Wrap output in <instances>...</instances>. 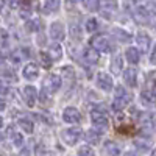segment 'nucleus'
<instances>
[{
    "instance_id": "8",
    "label": "nucleus",
    "mask_w": 156,
    "mask_h": 156,
    "mask_svg": "<svg viewBox=\"0 0 156 156\" xmlns=\"http://www.w3.org/2000/svg\"><path fill=\"white\" fill-rule=\"evenodd\" d=\"M36 98H37V92L33 86H25L23 87V100L27 103L28 108H33L36 105Z\"/></svg>"
},
{
    "instance_id": "40",
    "label": "nucleus",
    "mask_w": 156,
    "mask_h": 156,
    "mask_svg": "<svg viewBox=\"0 0 156 156\" xmlns=\"http://www.w3.org/2000/svg\"><path fill=\"white\" fill-rule=\"evenodd\" d=\"M2 109H5V103H0V111Z\"/></svg>"
},
{
    "instance_id": "25",
    "label": "nucleus",
    "mask_w": 156,
    "mask_h": 156,
    "mask_svg": "<svg viewBox=\"0 0 156 156\" xmlns=\"http://www.w3.org/2000/svg\"><path fill=\"white\" fill-rule=\"evenodd\" d=\"M83 3H84L87 11H92V12L98 11V8H100V2H98V0H83Z\"/></svg>"
},
{
    "instance_id": "37",
    "label": "nucleus",
    "mask_w": 156,
    "mask_h": 156,
    "mask_svg": "<svg viewBox=\"0 0 156 156\" xmlns=\"http://www.w3.org/2000/svg\"><path fill=\"white\" fill-rule=\"evenodd\" d=\"M136 145H137V148H140V150H147V148H148V144H147V142H142V140H140V142L137 140Z\"/></svg>"
},
{
    "instance_id": "3",
    "label": "nucleus",
    "mask_w": 156,
    "mask_h": 156,
    "mask_svg": "<svg viewBox=\"0 0 156 156\" xmlns=\"http://www.w3.org/2000/svg\"><path fill=\"white\" fill-rule=\"evenodd\" d=\"M83 131L80 128H67V129H64V131L61 133V137L64 140V144H67V145H75L78 140L81 139V134Z\"/></svg>"
},
{
    "instance_id": "24",
    "label": "nucleus",
    "mask_w": 156,
    "mask_h": 156,
    "mask_svg": "<svg viewBox=\"0 0 156 156\" xmlns=\"http://www.w3.org/2000/svg\"><path fill=\"white\" fill-rule=\"evenodd\" d=\"M105 151L108 154H120V150H119V147H117V144H114V142H111V140L105 142Z\"/></svg>"
},
{
    "instance_id": "7",
    "label": "nucleus",
    "mask_w": 156,
    "mask_h": 156,
    "mask_svg": "<svg viewBox=\"0 0 156 156\" xmlns=\"http://www.w3.org/2000/svg\"><path fill=\"white\" fill-rule=\"evenodd\" d=\"M133 17L137 23H142V25H148V19H150V11L145 8V6H137L134 11H133Z\"/></svg>"
},
{
    "instance_id": "41",
    "label": "nucleus",
    "mask_w": 156,
    "mask_h": 156,
    "mask_svg": "<svg viewBox=\"0 0 156 156\" xmlns=\"http://www.w3.org/2000/svg\"><path fill=\"white\" fill-rule=\"evenodd\" d=\"M69 2H72V3H76V2H80V0H69Z\"/></svg>"
},
{
    "instance_id": "23",
    "label": "nucleus",
    "mask_w": 156,
    "mask_h": 156,
    "mask_svg": "<svg viewBox=\"0 0 156 156\" xmlns=\"http://www.w3.org/2000/svg\"><path fill=\"white\" fill-rule=\"evenodd\" d=\"M122 67H123V59H122V56H115V58L112 59V62H111V70H112V73H114V75L120 73Z\"/></svg>"
},
{
    "instance_id": "42",
    "label": "nucleus",
    "mask_w": 156,
    "mask_h": 156,
    "mask_svg": "<svg viewBox=\"0 0 156 156\" xmlns=\"http://www.w3.org/2000/svg\"><path fill=\"white\" fill-rule=\"evenodd\" d=\"M2 125H3V120H2V117H0V128H2Z\"/></svg>"
},
{
    "instance_id": "18",
    "label": "nucleus",
    "mask_w": 156,
    "mask_h": 156,
    "mask_svg": "<svg viewBox=\"0 0 156 156\" xmlns=\"http://www.w3.org/2000/svg\"><path fill=\"white\" fill-rule=\"evenodd\" d=\"M125 58H126V61L128 62H131V64H137L139 62V50L137 48H134V47H129V48H126V51H125Z\"/></svg>"
},
{
    "instance_id": "29",
    "label": "nucleus",
    "mask_w": 156,
    "mask_h": 156,
    "mask_svg": "<svg viewBox=\"0 0 156 156\" xmlns=\"http://www.w3.org/2000/svg\"><path fill=\"white\" fill-rule=\"evenodd\" d=\"M0 76H3V78H9V80H16V75L12 73L9 69H0Z\"/></svg>"
},
{
    "instance_id": "34",
    "label": "nucleus",
    "mask_w": 156,
    "mask_h": 156,
    "mask_svg": "<svg viewBox=\"0 0 156 156\" xmlns=\"http://www.w3.org/2000/svg\"><path fill=\"white\" fill-rule=\"evenodd\" d=\"M6 2H8V6H9L11 9L19 8V0H6Z\"/></svg>"
},
{
    "instance_id": "1",
    "label": "nucleus",
    "mask_w": 156,
    "mask_h": 156,
    "mask_svg": "<svg viewBox=\"0 0 156 156\" xmlns=\"http://www.w3.org/2000/svg\"><path fill=\"white\" fill-rule=\"evenodd\" d=\"M42 87L47 94H55L56 90L61 87V78L55 73H48L45 78H44V83H42Z\"/></svg>"
},
{
    "instance_id": "10",
    "label": "nucleus",
    "mask_w": 156,
    "mask_h": 156,
    "mask_svg": "<svg viewBox=\"0 0 156 156\" xmlns=\"http://www.w3.org/2000/svg\"><path fill=\"white\" fill-rule=\"evenodd\" d=\"M22 75H23V78H25V80L33 81V80H36V78H37V75H39V69H37V66H36L34 62H28L27 66L23 67V70H22Z\"/></svg>"
},
{
    "instance_id": "33",
    "label": "nucleus",
    "mask_w": 156,
    "mask_h": 156,
    "mask_svg": "<svg viewBox=\"0 0 156 156\" xmlns=\"http://www.w3.org/2000/svg\"><path fill=\"white\" fill-rule=\"evenodd\" d=\"M61 70H62V73L66 75V76H73V69L69 67V66H67V67H62Z\"/></svg>"
},
{
    "instance_id": "13",
    "label": "nucleus",
    "mask_w": 156,
    "mask_h": 156,
    "mask_svg": "<svg viewBox=\"0 0 156 156\" xmlns=\"http://www.w3.org/2000/svg\"><path fill=\"white\" fill-rule=\"evenodd\" d=\"M136 42H137V45H139V48H140L142 51H148L150 44H151V39H150V36H148L147 33L140 31V33H137V36H136Z\"/></svg>"
},
{
    "instance_id": "9",
    "label": "nucleus",
    "mask_w": 156,
    "mask_h": 156,
    "mask_svg": "<svg viewBox=\"0 0 156 156\" xmlns=\"http://www.w3.org/2000/svg\"><path fill=\"white\" fill-rule=\"evenodd\" d=\"M64 25L61 22H53L50 25V37L55 41H62L64 39Z\"/></svg>"
},
{
    "instance_id": "32",
    "label": "nucleus",
    "mask_w": 156,
    "mask_h": 156,
    "mask_svg": "<svg viewBox=\"0 0 156 156\" xmlns=\"http://www.w3.org/2000/svg\"><path fill=\"white\" fill-rule=\"evenodd\" d=\"M72 36L73 37H80L81 36V30H80L78 25H72Z\"/></svg>"
},
{
    "instance_id": "26",
    "label": "nucleus",
    "mask_w": 156,
    "mask_h": 156,
    "mask_svg": "<svg viewBox=\"0 0 156 156\" xmlns=\"http://www.w3.org/2000/svg\"><path fill=\"white\" fill-rule=\"evenodd\" d=\"M39 61H41V64H42L44 67H50L53 59L50 58V55L47 53V51H41V53H39Z\"/></svg>"
},
{
    "instance_id": "14",
    "label": "nucleus",
    "mask_w": 156,
    "mask_h": 156,
    "mask_svg": "<svg viewBox=\"0 0 156 156\" xmlns=\"http://www.w3.org/2000/svg\"><path fill=\"white\" fill-rule=\"evenodd\" d=\"M140 103L144 106H156V94L153 90H144L140 94Z\"/></svg>"
},
{
    "instance_id": "20",
    "label": "nucleus",
    "mask_w": 156,
    "mask_h": 156,
    "mask_svg": "<svg viewBox=\"0 0 156 156\" xmlns=\"http://www.w3.org/2000/svg\"><path fill=\"white\" fill-rule=\"evenodd\" d=\"M86 140L89 142V145H97L100 142V133L97 129H89L86 133Z\"/></svg>"
},
{
    "instance_id": "35",
    "label": "nucleus",
    "mask_w": 156,
    "mask_h": 156,
    "mask_svg": "<svg viewBox=\"0 0 156 156\" xmlns=\"http://www.w3.org/2000/svg\"><path fill=\"white\" fill-rule=\"evenodd\" d=\"M6 94H8V86L0 81V95H6Z\"/></svg>"
},
{
    "instance_id": "2",
    "label": "nucleus",
    "mask_w": 156,
    "mask_h": 156,
    "mask_svg": "<svg viewBox=\"0 0 156 156\" xmlns=\"http://www.w3.org/2000/svg\"><path fill=\"white\" fill-rule=\"evenodd\" d=\"M129 101V94H126V90L119 86L115 89V95H114V101H112V108L115 111H120L126 106V103Z\"/></svg>"
},
{
    "instance_id": "27",
    "label": "nucleus",
    "mask_w": 156,
    "mask_h": 156,
    "mask_svg": "<svg viewBox=\"0 0 156 156\" xmlns=\"http://www.w3.org/2000/svg\"><path fill=\"white\" fill-rule=\"evenodd\" d=\"M86 30H87L89 33H94V31L97 30V20H95V19H87V22H86Z\"/></svg>"
},
{
    "instance_id": "16",
    "label": "nucleus",
    "mask_w": 156,
    "mask_h": 156,
    "mask_svg": "<svg viewBox=\"0 0 156 156\" xmlns=\"http://www.w3.org/2000/svg\"><path fill=\"white\" fill-rule=\"evenodd\" d=\"M112 36L115 37V39H119V41L120 42H131V34H129V33H126L125 30H120V28H114L112 30Z\"/></svg>"
},
{
    "instance_id": "6",
    "label": "nucleus",
    "mask_w": 156,
    "mask_h": 156,
    "mask_svg": "<svg viewBox=\"0 0 156 156\" xmlns=\"http://www.w3.org/2000/svg\"><path fill=\"white\" fill-rule=\"evenodd\" d=\"M62 120L67 122V123H78L81 120V114H80V111H78L76 108L69 106L62 112Z\"/></svg>"
},
{
    "instance_id": "15",
    "label": "nucleus",
    "mask_w": 156,
    "mask_h": 156,
    "mask_svg": "<svg viewBox=\"0 0 156 156\" xmlns=\"http://www.w3.org/2000/svg\"><path fill=\"white\" fill-rule=\"evenodd\" d=\"M83 56H84V59L89 64H97L98 62V58H100L98 50H95L94 47H86L84 51H83Z\"/></svg>"
},
{
    "instance_id": "38",
    "label": "nucleus",
    "mask_w": 156,
    "mask_h": 156,
    "mask_svg": "<svg viewBox=\"0 0 156 156\" xmlns=\"http://www.w3.org/2000/svg\"><path fill=\"white\" fill-rule=\"evenodd\" d=\"M150 119H151V125L156 128V114H153V115H150Z\"/></svg>"
},
{
    "instance_id": "28",
    "label": "nucleus",
    "mask_w": 156,
    "mask_h": 156,
    "mask_svg": "<svg viewBox=\"0 0 156 156\" xmlns=\"http://www.w3.org/2000/svg\"><path fill=\"white\" fill-rule=\"evenodd\" d=\"M6 44H8V33H6V30L0 28V45L6 47Z\"/></svg>"
},
{
    "instance_id": "5",
    "label": "nucleus",
    "mask_w": 156,
    "mask_h": 156,
    "mask_svg": "<svg viewBox=\"0 0 156 156\" xmlns=\"http://www.w3.org/2000/svg\"><path fill=\"white\" fill-rule=\"evenodd\" d=\"M90 120H92L95 128L105 129L108 126V117L103 114L101 111H98V109H94L92 112H90Z\"/></svg>"
},
{
    "instance_id": "39",
    "label": "nucleus",
    "mask_w": 156,
    "mask_h": 156,
    "mask_svg": "<svg viewBox=\"0 0 156 156\" xmlns=\"http://www.w3.org/2000/svg\"><path fill=\"white\" fill-rule=\"evenodd\" d=\"M150 2H151V6L156 8V0H150Z\"/></svg>"
},
{
    "instance_id": "11",
    "label": "nucleus",
    "mask_w": 156,
    "mask_h": 156,
    "mask_svg": "<svg viewBox=\"0 0 156 156\" xmlns=\"http://www.w3.org/2000/svg\"><path fill=\"white\" fill-rule=\"evenodd\" d=\"M97 84L103 90H111L112 89V78L108 73H105V72H100L97 75Z\"/></svg>"
},
{
    "instance_id": "12",
    "label": "nucleus",
    "mask_w": 156,
    "mask_h": 156,
    "mask_svg": "<svg viewBox=\"0 0 156 156\" xmlns=\"http://www.w3.org/2000/svg\"><path fill=\"white\" fill-rule=\"evenodd\" d=\"M123 81L129 86V87H134L137 84V72L134 67H128L123 72Z\"/></svg>"
},
{
    "instance_id": "30",
    "label": "nucleus",
    "mask_w": 156,
    "mask_h": 156,
    "mask_svg": "<svg viewBox=\"0 0 156 156\" xmlns=\"http://www.w3.org/2000/svg\"><path fill=\"white\" fill-rule=\"evenodd\" d=\"M103 6L108 8V9H115L117 2H115V0H103Z\"/></svg>"
},
{
    "instance_id": "4",
    "label": "nucleus",
    "mask_w": 156,
    "mask_h": 156,
    "mask_svg": "<svg viewBox=\"0 0 156 156\" xmlns=\"http://www.w3.org/2000/svg\"><path fill=\"white\" fill-rule=\"evenodd\" d=\"M90 45L98 51H103V53H108V51L112 50V44L109 42L106 36H94L90 39Z\"/></svg>"
},
{
    "instance_id": "19",
    "label": "nucleus",
    "mask_w": 156,
    "mask_h": 156,
    "mask_svg": "<svg viewBox=\"0 0 156 156\" xmlns=\"http://www.w3.org/2000/svg\"><path fill=\"white\" fill-rule=\"evenodd\" d=\"M8 136H9L11 142H12V144H14L16 147H20V145L23 144V137H22V134L17 133V131H14L12 128H8Z\"/></svg>"
},
{
    "instance_id": "36",
    "label": "nucleus",
    "mask_w": 156,
    "mask_h": 156,
    "mask_svg": "<svg viewBox=\"0 0 156 156\" xmlns=\"http://www.w3.org/2000/svg\"><path fill=\"white\" fill-rule=\"evenodd\" d=\"M150 62L156 66V44H154V47H153V50H151V55H150Z\"/></svg>"
},
{
    "instance_id": "31",
    "label": "nucleus",
    "mask_w": 156,
    "mask_h": 156,
    "mask_svg": "<svg viewBox=\"0 0 156 156\" xmlns=\"http://www.w3.org/2000/svg\"><path fill=\"white\" fill-rule=\"evenodd\" d=\"M78 153L80 154H94V150L90 148L89 145H83L80 150H78Z\"/></svg>"
},
{
    "instance_id": "43",
    "label": "nucleus",
    "mask_w": 156,
    "mask_h": 156,
    "mask_svg": "<svg viewBox=\"0 0 156 156\" xmlns=\"http://www.w3.org/2000/svg\"><path fill=\"white\" fill-rule=\"evenodd\" d=\"M0 8H2V0H0Z\"/></svg>"
},
{
    "instance_id": "22",
    "label": "nucleus",
    "mask_w": 156,
    "mask_h": 156,
    "mask_svg": "<svg viewBox=\"0 0 156 156\" xmlns=\"http://www.w3.org/2000/svg\"><path fill=\"white\" fill-rule=\"evenodd\" d=\"M48 55H50V58L53 61H58L62 56V50H61V47L58 44H51L50 48H48Z\"/></svg>"
},
{
    "instance_id": "44",
    "label": "nucleus",
    "mask_w": 156,
    "mask_h": 156,
    "mask_svg": "<svg viewBox=\"0 0 156 156\" xmlns=\"http://www.w3.org/2000/svg\"><path fill=\"white\" fill-rule=\"evenodd\" d=\"M154 154H156V151H154Z\"/></svg>"
},
{
    "instance_id": "17",
    "label": "nucleus",
    "mask_w": 156,
    "mask_h": 156,
    "mask_svg": "<svg viewBox=\"0 0 156 156\" xmlns=\"http://www.w3.org/2000/svg\"><path fill=\"white\" fill-rule=\"evenodd\" d=\"M59 8V2L58 0H44L42 3V11L45 14H50V12H55Z\"/></svg>"
},
{
    "instance_id": "21",
    "label": "nucleus",
    "mask_w": 156,
    "mask_h": 156,
    "mask_svg": "<svg viewBox=\"0 0 156 156\" xmlns=\"http://www.w3.org/2000/svg\"><path fill=\"white\" fill-rule=\"evenodd\" d=\"M17 123H19V126H20L27 134H31V133H33V122H31L30 119H27V117H20Z\"/></svg>"
}]
</instances>
